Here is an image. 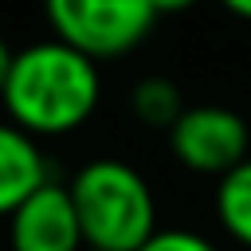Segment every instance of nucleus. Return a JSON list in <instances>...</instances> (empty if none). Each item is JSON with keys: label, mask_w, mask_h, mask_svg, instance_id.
<instances>
[{"label": "nucleus", "mask_w": 251, "mask_h": 251, "mask_svg": "<svg viewBox=\"0 0 251 251\" xmlns=\"http://www.w3.org/2000/svg\"><path fill=\"white\" fill-rule=\"evenodd\" d=\"M169 149L176 165L200 176H224L251 157V129L231 106H188L169 129Z\"/></svg>", "instance_id": "4"}, {"label": "nucleus", "mask_w": 251, "mask_h": 251, "mask_svg": "<svg viewBox=\"0 0 251 251\" xmlns=\"http://www.w3.org/2000/svg\"><path fill=\"white\" fill-rule=\"evenodd\" d=\"M43 16L55 39L90 59H118L153 31L161 12L153 0H43Z\"/></svg>", "instance_id": "3"}, {"label": "nucleus", "mask_w": 251, "mask_h": 251, "mask_svg": "<svg viewBox=\"0 0 251 251\" xmlns=\"http://www.w3.org/2000/svg\"><path fill=\"white\" fill-rule=\"evenodd\" d=\"M129 102H133L137 122L149 126V129H173V126L180 122V114L188 110L184 98H180V86H176L173 78H165V75H145V78L133 86Z\"/></svg>", "instance_id": "8"}, {"label": "nucleus", "mask_w": 251, "mask_h": 251, "mask_svg": "<svg viewBox=\"0 0 251 251\" xmlns=\"http://www.w3.org/2000/svg\"><path fill=\"white\" fill-rule=\"evenodd\" d=\"M47 157L39 149V137L24 133L20 126L0 129V212H16L27 196L47 188Z\"/></svg>", "instance_id": "6"}, {"label": "nucleus", "mask_w": 251, "mask_h": 251, "mask_svg": "<svg viewBox=\"0 0 251 251\" xmlns=\"http://www.w3.org/2000/svg\"><path fill=\"white\" fill-rule=\"evenodd\" d=\"M67 188L82 220L86 247L137 251L157 231V200L149 180L118 157L86 161Z\"/></svg>", "instance_id": "2"}, {"label": "nucleus", "mask_w": 251, "mask_h": 251, "mask_svg": "<svg viewBox=\"0 0 251 251\" xmlns=\"http://www.w3.org/2000/svg\"><path fill=\"white\" fill-rule=\"evenodd\" d=\"M137 251H220L208 235L188 231V227H157Z\"/></svg>", "instance_id": "9"}, {"label": "nucleus", "mask_w": 251, "mask_h": 251, "mask_svg": "<svg viewBox=\"0 0 251 251\" xmlns=\"http://www.w3.org/2000/svg\"><path fill=\"white\" fill-rule=\"evenodd\" d=\"M86 251H102V247H86Z\"/></svg>", "instance_id": "12"}, {"label": "nucleus", "mask_w": 251, "mask_h": 251, "mask_svg": "<svg viewBox=\"0 0 251 251\" xmlns=\"http://www.w3.org/2000/svg\"><path fill=\"white\" fill-rule=\"evenodd\" d=\"M220 4H224L231 16H239V20H247V24H251V0H220Z\"/></svg>", "instance_id": "10"}, {"label": "nucleus", "mask_w": 251, "mask_h": 251, "mask_svg": "<svg viewBox=\"0 0 251 251\" xmlns=\"http://www.w3.org/2000/svg\"><path fill=\"white\" fill-rule=\"evenodd\" d=\"M153 4H157V12H188L200 0H153Z\"/></svg>", "instance_id": "11"}, {"label": "nucleus", "mask_w": 251, "mask_h": 251, "mask_svg": "<svg viewBox=\"0 0 251 251\" xmlns=\"http://www.w3.org/2000/svg\"><path fill=\"white\" fill-rule=\"evenodd\" d=\"M216 220L239 247L251 251V157L220 176V184H216Z\"/></svg>", "instance_id": "7"}, {"label": "nucleus", "mask_w": 251, "mask_h": 251, "mask_svg": "<svg viewBox=\"0 0 251 251\" xmlns=\"http://www.w3.org/2000/svg\"><path fill=\"white\" fill-rule=\"evenodd\" d=\"M8 247L12 251H86L82 220L75 212L67 184H47L8 212Z\"/></svg>", "instance_id": "5"}, {"label": "nucleus", "mask_w": 251, "mask_h": 251, "mask_svg": "<svg viewBox=\"0 0 251 251\" xmlns=\"http://www.w3.org/2000/svg\"><path fill=\"white\" fill-rule=\"evenodd\" d=\"M0 94L8 122L31 137H63L86 126L102 102L98 59L63 43L39 39L8 51L0 63Z\"/></svg>", "instance_id": "1"}]
</instances>
